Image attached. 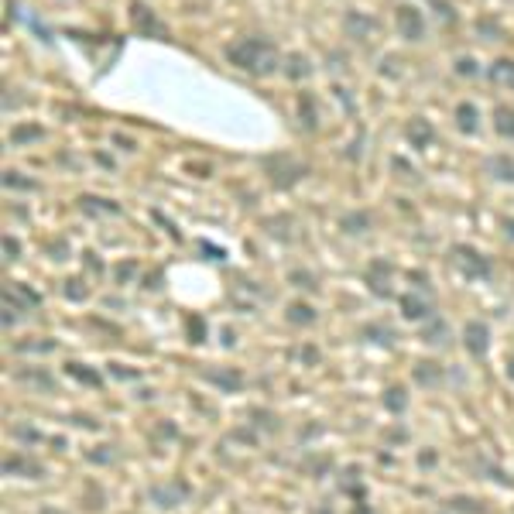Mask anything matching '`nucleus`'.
<instances>
[{
	"mask_svg": "<svg viewBox=\"0 0 514 514\" xmlns=\"http://www.w3.org/2000/svg\"><path fill=\"white\" fill-rule=\"evenodd\" d=\"M3 250H7V261H17V254H21V243L14 237H3Z\"/></svg>",
	"mask_w": 514,
	"mask_h": 514,
	"instance_id": "e433bc0d",
	"label": "nucleus"
},
{
	"mask_svg": "<svg viewBox=\"0 0 514 514\" xmlns=\"http://www.w3.org/2000/svg\"><path fill=\"white\" fill-rule=\"evenodd\" d=\"M17 381H21V384H31V388H38V391H52V388H55V381H52L45 370H21Z\"/></svg>",
	"mask_w": 514,
	"mask_h": 514,
	"instance_id": "393cba45",
	"label": "nucleus"
},
{
	"mask_svg": "<svg viewBox=\"0 0 514 514\" xmlns=\"http://www.w3.org/2000/svg\"><path fill=\"white\" fill-rule=\"evenodd\" d=\"M453 254H456V264L463 268L467 278H490V261L483 254H476L474 247H456Z\"/></svg>",
	"mask_w": 514,
	"mask_h": 514,
	"instance_id": "0eeeda50",
	"label": "nucleus"
},
{
	"mask_svg": "<svg viewBox=\"0 0 514 514\" xmlns=\"http://www.w3.org/2000/svg\"><path fill=\"white\" fill-rule=\"evenodd\" d=\"M14 350H17V354H52L55 343H52V340H41V343H17Z\"/></svg>",
	"mask_w": 514,
	"mask_h": 514,
	"instance_id": "2f4dec72",
	"label": "nucleus"
},
{
	"mask_svg": "<svg viewBox=\"0 0 514 514\" xmlns=\"http://www.w3.org/2000/svg\"><path fill=\"white\" fill-rule=\"evenodd\" d=\"M292 281H295V288H316V278L309 271H292Z\"/></svg>",
	"mask_w": 514,
	"mask_h": 514,
	"instance_id": "f704fd0d",
	"label": "nucleus"
},
{
	"mask_svg": "<svg viewBox=\"0 0 514 514\" xmlns=\"http://www.w3.org/2000/svg\"><path fill=\"white\" fill-rule=\"evenodd\" d=\"M456 127L463 130V134H476V127H480V110H476L474 103H460L456 107Z\"/></svg>",
	"mask_w": 514,
	"mask_h": 514,
	"instance_id": "f3484780",
	"label": "nucleus"
},
{
	"mask_svg": "<svg viewBox=\"0 0 514 514\" xmlns=\"http://www.w3.org/2000/svg\"><path fill=\"white\" fill-rule=\"evenodd\" d=\"M490 80L504 82V86H511L514 89V62L511 59H497V62L490 66Z\"/></svg>",
	"mask_w": 514,
	"mask_h": 514,
	"instance_id": "a878e982",
	"label": "nucleus"
},
{
	"mask_svg": "<svg viewBox=\"0 0 514 514\" xmlns=\"http://www.w3.org/2000/svg\"><path fill=\"white\" fill-rule=\"evenodd\" d=\"M367 285H370L374 295L388 298L391 295V264L388 261H370L367 264Z\"/></svg>",
	"mask_w": 514,
	"mask_h": 514,
	"instance_id": "1a4fd4ad",
	"label": "nucleus"
},
{
	"mask_svg": "<svg viewBox=\"0 0 514 514\" xmlns=\"http://www.w3.org/2000/svg\"><path fill=\"white\" fill-rule=\"evenodd\" d=\"M463 343H467V350H470L474 356H483V354H487V350H490V329H487V322H480V319L467 322Z\"/></svg>",
	"mask_w": 514,
	"mask_h": 514,
	"instance_id": "9d476101",
	"label": "nucleus"
},
{
	"mask_svg": "<svg viewBox=\"0 0 514 514\" xmlns=\"http://www.w3.org/2000/svg\"><path fill=\"white\" fill-rule=\"evenodd\" d=\"M189 333H192V343H199L206 336V322L202 319H189Z\"/></svg>",
	"mask_w": 514,
	"mask_h": 514,
	"instance_id": "c9c22d12",
	"label": "nucleus"
},
{
	"mask_svg": "<svg viewBox=\"0 0 514 514\" xmlns=\"http://www.w3.org/2000/svg\"><path fill=\"white\" fill-rule=\"evenodd\" d=\"M3 186H7V189H24V192L38 189V182H35V179H24L21 172H3Z\"/></svg>",
	"mask_w": 514,
	"mask_h": 514,
	"instance_id": "7c9ffc66",
	"label": "nucleus"
},
{
	"mask_svg": "<svg viewBox=\"0 0 514 514\" xmlns=\"http://www.w3.org/2000/svg\"><path fill=\"white\" fill-rule=\"evenodd\" d=\"M14 432H17V439H24V442H38V439H41L38 429H28V425H17Z\"/></svg>",
	"mask_w": 514,
	"mask_h": 514,
	"instance_id": "4c0bfd02",
	"label": "nucleus"
},
{
	"mask_svg": "<svg viewBox=\"0 0 514 514\" xmlns=\"http://www.w3.org/2000/svg\"><path fill=\"white\" fill-rule=\"evenodd\" d=\"M395 24H398V35L405 41H422L425 38V17L415 3H401L395 10Z\"/></svg>",
	"mask_w": 514,
	"mask_h": 514,
	"instance_id": "7ed1b4c3",
	"label": "nucleus"
},
{
	"mask_svg": "<svg viewBox=\"0 0 514 514\" xmlns=\"http://www.w3.org/2000/svg\"><path fill=\"white\" fill-rule=\"evenodd\" d=\"M415 381H418V384H439V381H442V367L432 363V360L415 363Z\"/></svg>",
	"mask_w": 514,
	"mask_h": 514,
	"instance_id": "5701e85b",
	"label": "nucleus"
},
{
	"mask_svg": "<svg viewBox=\"0 0 514 514\" xmlns=\"http://www.w3.org/2000/svg\"><path fill=\"white\" fill-rule=\"evenodd\" d=\"M288 322L292 326H312L316 322V309L309 302H292L288 305Z\"/></svg>",
	"mask_w": 514,
	"mask_h": 514,
	"instance_id": "412c9836",
	"label": "nucleus"
},
{
	"mask_svg": "<svg viewBox=\"0 0 514 514\" xmlns=\"http://www.w3.org/2000/svg\"><path fill=\"white\" fill-rule=\"evenodd\" d=\"M41 137H45L41 123H17V127H10V144H28V141H41Z\"/></svg>",
	"mask_w": 514,
	"mask_h": 514,
	"instance_id": "aec40b11",
	"label": "nucleus"
},
{
	"mask_svg": "<svg viewBox=\"0 0 514 514\" xmlns=\"http://www.w3.org/2000/svg\"><path fill=\"white\" fill-rule=\"evenodd\" d=\"M298 120L305 130H316L319 127V107H316V96L312 93H302L298 96Z\"/></svg>",
	"mask_w": 514,
	"mask_h": 514,
	"instance_id": "dca6fc26",
	"label": "nucleus"
},
{
	"mask_svg": "<svg viewBox=\"0 0 514 514\" xmlns=\"http://www.w3.org/2000/svg\"><path fill=\"white\" fill-rule=\"evenodd\" d=\"M435 463V453H422V467H432Z\"/></svg>",
	"mask_w": 514,
	"mask_h": 514,
	"instance_id": "a18cd8bd",
	"label": "nucleus"
},
{
	"mask_svg": "<svg viewBox=\"0 0 514 514\" xmlns=\"http://www.w3.org/2000/svg\"><path fill=\"white\" fill-rule=\"evenodd\" d=\"M114 141H117L123 151H134V141H130V137H123V134H114Z\"/></svg>",
	"mask_w": 514,
	"mask_h": 514,
	"instance_id": "79ce46f5",
	"label": "nucleus"
},
{
	"mask_svg": "<svg viewBox=\"0 0 514 514\" xmlns=\"http://www.w3.org/2000/svg\"><path fill=\"white\" fill-rule=\"evenodd\" d=\"M158 281H161V275L155 271V275H148V285H144V288H158Z\"/></svg>",
	"mask_w": 514,
	"mask_h": 514,
	"instance_id": "c03bdc74",
	"label": "nucleus"
},
{
	"mask_svg": "<svg viewBox=\"0 0 514 514\" xmlns=\"http://www.w3.org/2000/svg\"><path fill=\"white\" fill-rule=\"evenodd\" d=\"M343 28H347V35H350V38H370V35H374V28H377V21H374V17H367V14H360V10H350V14H347V21H343Z\"/></svg>",
	"mask_w": 514,
	"mask_h": 514,
	"instance_id": "f8f14e48",
	"label": "nucleus"
},
{
	"mask_svg": "<svg viewBox=\"0 0 514 514\" xmlns=\"http://www.w3.org/2000/svg\"><path fill=\"white\" fill-rule=\"evenodd\" d=\"M268 172H271V182H275L278 189H288V186H295V182H298V179H302V175H305L309 168L281 155L278 161H275V158L268 161Z\"/></svg>",
	"mask_w": 514,
	"mask_h": 514,
	"instance_id": "20e7f679",
	"label": "nucleus"
},
{
	"mask_svg": "<svg viewBox=\"0 0 514 514\" xmlns=\"http://www.w3.org/2000/svg\"><path fill=\"white\" fill-rule=\"evenodd\" d=\"M227 59L230 66H237L250 76H271L278 73L281 59H278V48L268 38H240L234 45H227Z\"/></svg>",
	"mask_w": 514,
	"mask_h": 514,
	"instance_id": "f257e3e1",
	"label": "nucleus"
},
{
	"mask_svg": "<svg viewBox=\"0 0 514 514\" xmlns=\"http://www.w3.org/2000/svg\"><path fill=\"white\" fill-rule=\"evenodd\" d=\"M340 227H343L347 234H367V230H370V216H367V213H347V216L340 220Z\"/></svg>",
	"mask_w": 514,
	"mask_h": 514,
	"instance_id": "c85d7f7f",
	"label": "nucleus"
},
{
	"mask_svg": "<svg viewBox=\"0 0 514 514\" xmlns=\"http://www.w3.org/2000/svg\"><path fill=\"white\" fill-rule=\"evenodd\" d=\"M309 73H312V62L302 55V52H292L288 59H285V76L288 80H309Z\"/></svg>",
	"mask_w": 514,
	"mask_h": 514,
	"instance_id": "2eb2a0df",
	"label": "nucleus"
},
{
	"mask_svg": "<svg viewBox=\"0 0 514 514\" xmlns=\"http://www.w3.org/2000/svg\"><path fill=\"white\" fill-rule=\"evenodd\" d=\"M494 130L501 137H514V110L511 107H497L494 110Z\"/></svg>",
	"mask_w": 514,
	"mask_h": 514,
	"instance_id": "b1692460",
	"label": "nucleus"
},
{
	"mask_svg": "<svg viewBox=\"0 0 514 514\" xmlns=\"http://www.w3.org/2000/svg\"><path fill=\"white\" fill-rule=\"evenodd\" d=\"M449 504H453L456 511H476V508H474V501H467V497H453Z\"/></svg>",
	"mask_w": 514,
	"mask_h": 514,
	"instance_id": "ea45409f",
	"label": "nucleus"
},
{
	"mask_svg": "<svg viewBox=\"0 0 514 514\" xmlns=\"http://www.w3.org/2000/svg\"><path fill=\"white\" fill-rule=\"evenodd\" d=\"M186 497H189V483H186V480H168V483L151 487V501H155L158 508H175V504H182Z\"/></svg>",
	"mask_w": 514,
	"mask_h": 514,
	"instance_id": "39448f33",
	"label": "nucleus"
},
{
	"mask_svg": "<svg viewBox=\"0 0 514 514\" xmlns=\"http://www.w3.org/2000/svg\"><path fill=\"white\" fill-rule=\"evenodd\" d=\"M3 474H7V476H31V480H38V476H45V467H41L38 460L24 456V453H10V456L3 460Z\"/></svg>",
	"mask_w": 514,
	"mask_h": 514,
	"instance_id": "6e6552de",
	"label": "nucleus"
},
{
	"mask_svg": "<svg viewBox=\"0 0 514 514\" xmlns=\"http://www.w3.org/2000/svg\"><path fill=\"white\" fill-rule=\"evenodd\" d=\"M216 388H223V391H240L243 388V374L240 370H234V367H223V370H209L206 374Z\"/></svg>",
	"mask_w": 514,
	"mask_h": 514,
	"instance_id": "ddd939ff",
	"label": "nucleus"
},
{
	"mask_svg": "<svg viewBox=\"0 0 514 514\" xmlns=\"http://www.w3.org/2000/svg\"><path fill=\"white\" fill-rule=\"evenodd\" d=\"M487 172H490L497 182H514V158L511 155H497V158L487 161Z\"/></svg>",
	"mask_w": 514,
	"mask_h": 514,
	"instance_id": "6ab92c4d",
	"label": "nucleus"
},
{
	"mask_svg": "<svg viewBox=\"0 0 514 514\" xmlns=\"http://www.w3.org/2000/svg\"><path fill=\"white\" fill-rule=\"evenodd\" d=\"M501 223H504V230H508V237L514 240V220H511V216H504V220H501Z\"/></svg>",
	"mask_w": 514,
	"mask_h": 514,
	"instance_id": "37998d69",
	"label": "nucleus"
},
{
	"mask_svg": "<svg viewBox=\"0 0 514 514\" xmlns=\"http://www.w3.org/2000/svg\"><path fill=\"white\" fill-rule=\"evenodd\" d=\"M316 514H333V511H329V508H319V511H316Z\"/></svg>",
	"mask_w": 514,
	"mask_h": 514,
	"instance_id": "de8ad7c7",
	"label": "nucleus"
},
{
	"mask_svg": "<svg viewBox=\"0 0 514 514\" xmlns=\"http://www.w3.org/2000/svg\"><path fill=\"white\" fill-rule=\"evenodd\" d=\"M363 336H374V343H381V347H391V343H395V329L384 326V322H370V326H363Z\"/></svg>",
	"mask_w": 514,
	"mask_h": 514,
	"instance_id": "bb28decb",
	"label": "nucleus"
},
{
	"mask_svg": "<svg viewBox=\"0 0 514 514\" xmlns=\"http://www.w3.org/2000/svg\"><path fill=\"white\" fill-rule=\"evenodd\" d=\"M401 316L408 322H429L432 319V302L422 295H405L401 298Z\"/></svg>",
	"mask_w": 514,
	"mask_h": 514,
	"instance_id": "9b49d317",
	"label": "nucleus"
},
{
	"mask_svg": "<svg viewBox=\"0 0 514 514\" xmlns=\"http://www.w3.org/2000/svg\"><path fill=\"white\" fill-rule=\"evenodd\" d=\"M130 24H134V31H137L141 38L168 41V24L161 21L148 3H141V0H134V3H130Z\"/></svg>",
	"mask_w": 514,
	"mask_h": 514,
	"instance_id": "f03ea898",
	"label": "nucleus"
},
{
	"mask_svg": "<svg viewBox=\"0 0 514 514\" xmlns=\"http://www.w3.org/2000/svg\"><path fill=\"white\" fill-rule=\"evenodd\" d=\"M384 408H388L391 415H401V411L408 408V395H405V388H388V395H384Z\"/></svg>",
	"mask_w": 514,
	"mask_h": 514,
	"instance_id": "c756f323",
	"label": "nucleus"
},
{
	"mask_svg": "<svg viewBox=\"0 0 514 514\" xmlns=\"http://www.w3.org/2000/svg\"><path fill=\"white\" fill-rule=\"evenodd\" d=\"M408 137L415 141V148H429L432 144V123L425 117H415L408 123Z\"/></svg>",
	"mask_w": 514,
	"mask_h": 514,
	"instance_id": "a211bd4d",
	"label": "nucleus"
},
{
	"mask_svg": "<svg viewBox=\"0 0 514 514\" xmlns=\"http://www.w3.org/2000/svg\"><path fill=\"white\" fill-rule=\"evenodd\" d=\"M134 271H137V264H120V268H117V278H120V281H127V278L134 275Z\"/></svg>",
	"mask_w": 514,
	"mask_h": 514,
	"instance_id": "a19ab883",
	"label": "nucleus"
},
{
	"mask_svg": "<svg viewBox=\"0 0 514 514\" xmlns=\"http://www.w3.org/2000/svg\"><path fill=\"white\" fill-rule=\"evenodd\" d=\"M3 305H10V309H17V312H31V309H38L41 305V295L38 292H31L28 285H7V292H3Z\"/></svg>",
	"mask_w": 514,
	"mask_h": 514,
	"instance_id": "423d86ee",
	"label": "nucleus"
},
{
	"mask_svg": "<svg viewBox=\"0 0 514 514\" xmlns=\"http://www.w3.org/2000/svg\"><path fill=\"white\" fill-rule=\"evenodd\" d=\"M66 370L76 377V381H82V384H89V388H100L103 384V377L93 370V367H82V363H66Z\"/></svg>",
	"mask_w": 514,
	"mask_h": 514,
	"instance_id": "cd10ccee",
	"label": "nucleus"
},
{
	"mask_svg": "<svg viewBox=\"0 0 514 514\" xmlns=\"http://www.w3.org/2000/svg\"><path fill=\"white\" fill-rule=\"evenodd\" d=\"M456 73H460V76H476L480 69H476V62L470 59V55H463V59L456 62Z\"/></svg>",
	"mask_w": 514,
	"mask_h": 514,
	"instance_id": "72a5a7b5",
	"label": "nucleus"
},
{
	"mask_svg": "<svg viewBox=\"0 0 514 514\" xmlns=\"http://www.w3.org/2000/svg\"><path fill=\"white\" fill-rule=\"evenodd\" d=\"M508 374H511V381H514V354H511V360H508Z\"/></svg>",
	"mask_w": 514,
	"mask_h": 514,
	"instance_id": "49530a36",
	"label": "nucleus"
},
{
	"mask_svg": "<svg viewBox=\"0 0 514 514\" xmlns=\"http://www.w3.org/2000/svg\"><path fill=\"white\" fill-rule=\"evenodd\" d=\"M62 292H66V298H73V302H82V298L89 295V288H82V281H76V278H69Z\"/></svg>",
	"mask_w": 514,
	"mask_h": 514,
	"instance_id": "473e14b6",
	"label": "nucleus"
},
{
	"mask_svg": "<svg viewBox=\"0 0 514 514\" xmlns=\"http://www.w3.org/2000/svg\"><path fill=\"white\" fill-rule=\"evenodd\" d=\"M422 340H425V343H446V340H449V326L439 316H432L425 322V329H422Z\"/></svg>",
	"mask_w": 514,
	"mask_h": 514,
	"instance_id": "4be33fe9",
	"label": "nucleus"
},
{
	"mask_svg": "<svg viewBox=\"0 0 514 514\" xmlns=\"http://www.w3.org/2000/svg\"><path fill=\"white\" fill-rule=\"evenodd\" d=\"M82 264H89V271H93V275H100V271H103V264L96 261V254H93V250H89V254H82Z\"/></svg>",
	"mask_w": 514,
	"mask_h": 514,
	"instance_id": "58836bf2",
	"label": "nucleus"
},
{
	"mask_svg": "<svg viewBox=\"0 0 514 514\" xmlns=\"http://www.w3.org/2000/svg\"><path fill=\"white\" fill-rule=\"evenodd\" d=\"M80 206H82V213H89V216H117V213H120L117 202L100 199V196H82Z\"/></svg>",
	"mask_w": 514,
	"mask_h": 514,
	"instance_id": "4468645a",
	"label": "nucleus"
}]
</instances>
